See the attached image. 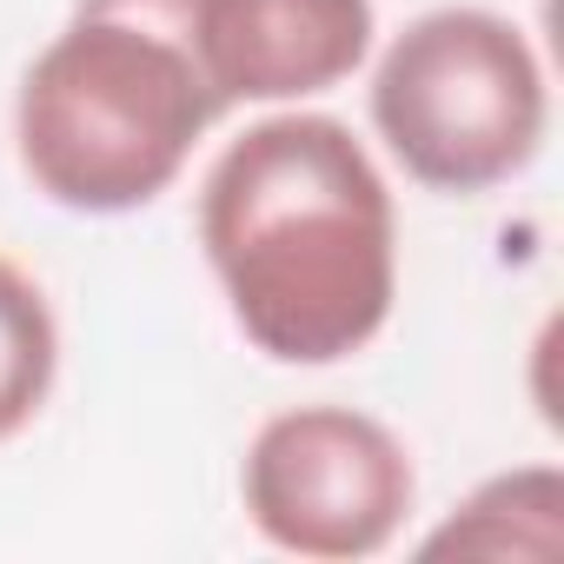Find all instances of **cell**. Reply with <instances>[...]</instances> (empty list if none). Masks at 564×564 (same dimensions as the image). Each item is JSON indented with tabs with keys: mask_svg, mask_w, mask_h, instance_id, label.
Wrapping results in <instances>:
<instances>
[{
	"mask_svg": "<svg viewBox=\"0 0 564 564\" xmlns=\"http://www.w3.org/2000/svg\"><path fill=\"white\" fill-rule=\"evenodd\" d=\"M199 246L239 333L279 366H333L379 339L399 300V219L346 120L272 113L206 173Z\"/></svg>",
	"mask_w": 564,
	"mask_h": 564,
	"instance_id": "6da1fadb",
	"label": "cell"
},
{
	"mask_svg": "<svg viewBox=\"0 0 564 564\" xmlns=\"http://www.w3.org/2000/svg\"><path fill=\"white\" fill-rule=\"evenodd\" d=\"M219 113L199 0H80L21 80L14 133L54 206L133 213L180 180Z\"/></svg>",
	"mask_w": 564,
	"mask_h": 564,
	"instance_id": "7a4b0ae2",
	"label": "cell"
},
{
	"mask_svg": "<svg viewBox=\"0 0 564 564\" xmlns=\"http://www.w3.org/2000/svg\"><path fill=\"white\" fill-rule=\"evenodd\" d=\"M372 127L432 193H491L544 140V74L531 41L485 8L412 21L372 74Z\"/></svg>",
	"mask_w": 564,
	"mask_h": 564,
	"instance_id": "3957f363",
	"label": "cell"
},
{
	"mask_svg": "<svg viewBox=\"0 0 564 564\" xmlns=\"http://www.w3.org/2000/svg\"><path fill=\"white\" fill-rule=\"evenodd\" d=\"M246 511L279 551L372 557L399 538L412 511V458L366 412H279L246 452Z\"/></svg>",
	"mask_w": 564,
	"mask_h": 564,
	"instance_id": "277c9868",
	"label": "cell"
},
{
	"mask_svg": "<svg viewBox=\"0 0 564 564\" xmlns=\"http://www.w3.org/2000/svg\"><path fill=\"white\" fill-rule=\"evenodd\" d=\"M372 47V0H199V54L226 107L306 100Z\"/></svg>",
	"mask_w": 564,
	"mask_h": 564,
	"instance_id": "5b68a950",
	"label": "cell"
},
{
	"mask_svg": "<svg viewBox=\"0 0 564 564\" xmlns=\"http://www.w3.org/2000/svg\"><path fill=\"white\" fill-rule=\"evenodd\" d=\"M54 366H61V333L47 293L14 259H0V438H14L47 405Z\"/></svg>",
	"mask_w": 564,
	"mask_h": 564,
	"instance_id": "8992f818",
	"label": "cell"
}]
</instances>
